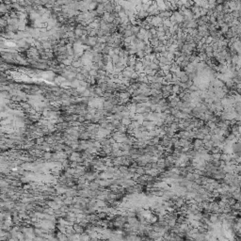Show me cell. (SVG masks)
<instances>
[{
  "label": "cell",
  "mask_w": 241,
  "mask_h": 241,
  "mask_svg": "<svg viewBox=\"0 0 241 241\" xmlns=\"http://www.w3.org/2000/svg\"><path fill=\"white\" fill-rule=\"evenodd\" d=\"M73 227L76 234H78V235H83V234H85L86 229H85L83 226H81L80 224H78V223H74V224L73 225Z\"/></svg>",
  "instance_id": "cell-1"
},
{
  "label": "cell",
  "mask_w": 241,
  "mask_h": 241,
  "mask_svg": "<svg viewBox=\"0 0 241 241\" xmlns=\"http://www.w3.org/2000/svg\"><path fill=\"white\" fill-rule=\"evenodd\" d=\"M43 157L44 159H50V158H53V154L50 153V152H46V153H44V155H43Z\"/></svg>",
  "instance_id": "cell-2"
}]
</instances>
